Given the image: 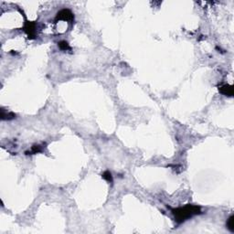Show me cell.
I'll return each mask as SVG.
<instances>
[{
    "mask_svg": "<svg viewBox=\"0 0 234 234\" xmlns=\"http://www.w3.org/2000/svg\"><path fill=\"white\" fill-rule=\"evenodd\" d=\"M172 213L175 217V220L176 222L181 223L186 220L188 219L201 213V209L198 206L195 205H186L184 207L176 208L172 210Z\"/></svg>",
    "mask_w": 234,
    "mask_h": 234,
    "instance_id": "6da1fadb",
    "label": "cell"
},
{
    "mask_svg": "<svg viewBox=\"0 0 234 234\" xmlns=\"http://www.w3.org/2000/svg\"><path fill=\"white\" fill-rule=\"evenodd\" d=\"M58 20L71 22L74 20V15L68 8L61 9L60 11L57 13V16H56V18H55V21H58Z\"/></svg>",
    "mask_w": 234,
    "mask_h": 234,
    "instance_id": "7a4b0ae2",
    "label": "cell"
},
{
    "mask_svg": "<svg viewBox=\"0 0 234 234\" xmlns=\"http://www.w3.org/2000/svg\"><path fill=\"white\" fill-rule=\"evenodd\" d=\"M24 31L27 33V38L30 40H33L36 38V23L27 21L24 26Z\"/></svg>",
    "mask_w": 234,
    "mask_h": 234,
    "instance_id": "3957f363",
    "label": "cell"
},
{
    "mask_svg": "<svg viewBox=\"0 0 234 234\" xmlns=\"http://www.w3.org/2000/svg\"><path fill=\"white\" fill-rule=\"evenodd\" d=\"M219 91L221 94L225 95V96H229V97L233 96V93H234L233 86L230 85V84H223V85H221L219 88Z\"/></svg>",
    "mask_w": 234,
    "mask_h": 234,
    "instance_id": "277c9868",
    "label": "cell"
},
{
    "mask_svg": "<svg viewBox=\"0 0 234 234\" xmlns=\"http://www.w3.org/2000/svg\"><path fill=\"white\" fill-rule=\"evenodd\" d=\"M16 115L13 113H6L4 109H1V119L2 120H11L14 119Z\"/></svg>",
    "mask_w": 234,
    "mask_h": 234,
    "instance_id": "5b68a950",
    "label": "cell"
},
{
    "mask_svg": "<svg viewBox=\"0 0 234 234\" xmlns=\"http://www.w3.org/2000/svg\"><path fill=\"white\" fill-rule=\"evenodd\" d=\"M42 151V146L40 145H35L32 146L30 152H26L27 155H33V154H37V153H40Z\"/></svg>",
    "mask_w": 234,
    "mask_h": 234,
    "instance_id": "8992f818",
    "label": "cell"
},
{
    "mask_svg": "<svg viewBox=\"0 0 234 234\" xmlns=\"http://www.w3.org/2000/svg\"><path fill=\"white\" fill-rule=\"evenodd\" d=\"M227 228L230 231L234 232V216H230L227 221Z\"/></svg>",
    "mask_w": 234,
    "mask_h": 234,
    "instance_id": "52a82bcc",
    "label": "cell"
},
{
    "mask_svg": "<svg viewBox=\"0 0 234 234\" xmlns=\"http://www.w3.org/2000/svg\"><path fill=\"white\" fill-rule=\"evenodd\" d=\"M58 46L59 48L61 50H71V47L70 45L68 44L67 41H60L58 43Z\"/></svg>",
    "mask_w": 234,
    "mask_h": 234,
    "instance_id": "ba28073f",
    "label": "cell"
},
{
    "mask_svg": "<svg viewBox=\"0 0 234 234\" xmlns=\"http://www.w3.org/2000/svg\"><path fill=\"white\" fill-rule=\"evenodd\" d=\"M102 179H104L107 182H109V183L113 182V176H112L110 171H105L104 174L102 175Z\"/></svg>",
    "mask_w": 234,
    "mask_h": 234,
    "instance_id": "9c48e42d",
    "label": "cell"
}]
</instances>
